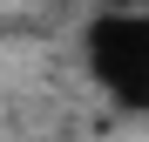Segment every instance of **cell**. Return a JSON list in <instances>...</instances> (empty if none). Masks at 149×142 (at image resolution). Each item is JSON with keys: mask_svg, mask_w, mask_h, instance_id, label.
<instances>
[{"mask_svg": "<svg viewBox=\"0 0 149 142\" xmlns=\"http://www.w3.org/2000/svg\"><path fill=\"white\" fill-rule=\"evenodd\" d=\"M88 68L115 102L149 108V14H95L88 20Z\"/></svg>", "mask_w": 149, "mask_h": 142, "instance_id": "1", "label": "cell"}]
</instances>
